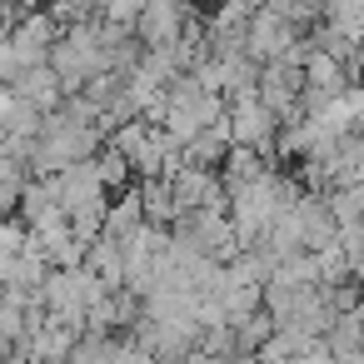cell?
<instances>
[{
  "label": "cell",
  "mask_w": 364,
  "mask_h": 364,
  "mask_svg": "<svg viewBox=\"0 0 364 364\" xmlns=\"http://www.w3.org/2000/svg\"><path fill=\"white\" fill-rule=\"evenodd\" d=\"M185 364H225V359H215V354H200V349H195V354H190Z\"/></svg>",
  "instance_id": "9"
},
{
  "label": "cell",
  "mask_w": 364,
  "mask_h": 364,
  "mask_svg": "<svg viewBox=\"0 0 364 364\" xmlns=\"http://www.w3.org/2000/svg\"><path fill=\"white\" fill-rule=\"evenodd\" d=\"M230 334H235V349H240V354H259V349L274 339V319H269L264 309H255V314H245V319H230Z\"/></svg>",
  "instance_id": "7"
},
{
  "label": "cell",
  "mask_w": 364,
  "mask_h": 364,
  "mask_svg": "<svg viewBox=\"0 0 364 364\" xmlns=\"http://www.w3.org/2000/svg\"><path fill=\"white\" fill-rule=\"evenodd\" d=\"M26 250V225L21 220H0V269Z\"/></svg>",
  "instance_id": "8"
},
{
  "label": "cell",
  "mask_w": 364,
  "mask_h": 364,
  "mask_svg": "<svg viewBox=\"0 0 364 364\" xmlns=\"http://www.w3.org/2000/svg\"><path fill=\"white\" fill-rule=\"evenodd\" d=\"M140 205H145V225H160V230L180 225V205L165 180H140Z\"/></svg>",
  "instance_id": "6"
},
{
  "label": "cell",
  "mask_w": 364,
  "mask_h": 364,
  "mask_svg": "<svg viewBox=\"0 0 364 364\" xmlns=\"http://www.w3.org/2000/svg\"><path fill=\"white\" fill-rule=\"evenodd\" d=\"M225 155H230V120H220L215 130H200V135L185 145V165H195V170H215V175H220Z\"/></svg>",
  "instance_id": "4"
},
{
  "label": "cell",
  "mask_w": 364,
  "mask_h": 364,
  "mask_svg": "<svg viewBox=\"0 0 364 364\" xmlns=\"http://www.w3.org/2000/svg\"><path fill=\"white\" fill-rule=\"evenodd\" d=\"M190 21H195L190 6H170V0H160V6H145V11H140L135 41H140L145 50H175V41L185 36Z\"/></svg>",
  "instance_id": "2"
},
{
  "label": "cell",
  "mask_w": 364,
  "mask_h": 364,
  "mask_svg": "<svg viewBox=\"0 0 364 364\" xmlns=\"http://www.w3.org/2000/svg\"><path fill=\"white\" fill-rule=\"evenodd\" d=\"M225 120H230V145H240V150H259V155L274 160V130H279V120H274L259 100L225 105Z\"/></svg>",
  "instance_id": "1"
},
{
  "label": "cell",
  "mask_w": 364,
  "mask_h": 364,
  "mask_svg": "<svg viewBox=\"0 0 364 364\" xmlns=\"http://www.w3.org/2000/svg\"><path fill=\"white\" fill-rule=\"evenodd\" d=\"M80 269H90L110 294H120V289H125V255H120V245H115V240H105V235L85 250V264H80Z\"/></svg>",
  "instance_id": "3"
},
{
  "label": "cell",
  "mask_w": 364,
  "mask_h": 364,
  "mask_svg": "<svg viewBox=\"0 0 364 364\" xmlns=\"http://www.w3.org/2000/svg\"><path fill=\"white\" fill-rule=\"evenodd\" d=\"M90 170H95V180L105 185V195L115 200V195H125L130 185H135V170H130V160L115 150V145H100L95 150V160H90Z\"/></svg>",
  "instance_id": "5"
}]
</instances>
